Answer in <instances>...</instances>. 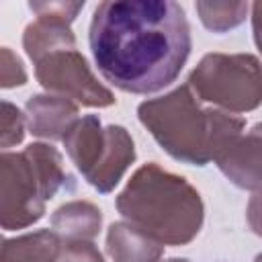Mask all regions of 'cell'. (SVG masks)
I'll list each match as a JSON object with an SVG mask.
<instances>
[{"mask_svg":"<svg viewBox=\"0 0 262 262\" xmlns=\"http://www.w3.org/2000/svg\"><path fill=\"white\" fill-rule=\"evenodd\" d=\"M88 41L102 78L131 94L170 86L190 55L188 20L172 0L100 2Z\"/></svg>","mask_w":262,"mask_h":262,"instance_id":"1","label":"cell"},{"mask_svg":"<svg viewBox=\"0 0 262 262\" xmlns=\"http://www.w3.org/2000/svg\"><path fill=\"white\" fill-rule=\"evenodd\" d=\"M141 125L174 158L192 166H207L242 135L246 121L219 108H203L188 84L143 100L137 106Z\"/></svg>","mask_w":262,"mask_h":262,"instance_id":"2","label":"cell"},{"mask_svg":"<svg viewBox=\"0 0 262 262\" xmlns=\"http://www.w3.org/2000/svg\"><path fill=\"white\" fill-rule=\"evenodd\" d=\"M117 211L156 242L184 246L196 237L205 219L199 190L156 162L135 170L117 196Z\"/></svg>","mask_w":262,"mask_h":262,"instance_id":"3","label":"cell"},{"mask_svg":"<svg viewBox=\"0 0 262 262\" xmlns=\"http://www.w3.org/2000/svg\"><path fill=\"white\" fill-rule=\"evenodd\" d=\"M70 180L61 154L49 143H31L23 151L0 156L2 229L14 231L37 223L45 203Z\"/></svg>","mask_w":262,"mask_h":262,"instance_id":"4","label":"cell"},{"mask_svg":"<svg viewBox=\"0 0 262 262\" xmlns=\"http://www.w3.org/2000/svg\"><path fill=\"white\" fill-rule=\"evenodd\" d=\"M66 151L82 176L98 192H111L135 160L131 135L121 125L102 127L100 119L86 115L63 137Z\"/></svg>","mask_w":262,"mask_h":262,"instance_id":"5","label":"cell"},{"mask_svg":"<svg viewBox=\"0 0 262 262\" xmlns=\"http://www.w3.org/2000/svg\"><path fill=\"white\" fill-rule=\"evenodd\" d=\"M186 84L199 100L233 115L248 113L262 102V63L252 53H207Z\"/></svg>","mask_w":262,"mask_h":262,"instance_id":"6","label":"cell"},{"mask_svg":"<svg viewBox=\"0 0 262 262\" xmlns=\"http://www.w3.org/2000/svg\"><path fill=\"white\" fill-rule=\"evenodd\" d=\"M39 84L63 98L76 100L82 106H111L115 96L92 74L86 57L76 49L55 51L35 63Z\"/></svg>","mask_w":262,"mask_h":262,"instance_id":"7","label":"cell"},{"mask_svg":"<svg viewBox=\"0 0 262 262\" xmlns=\"http://www.w3.org/2000/svg\"><path fill=\"white\" fill-rule=\"evenodd\" d=\"M219 170L239 188L262 186V123H256L246 135L235 137L219 156Z\"/></svg>","mask_w":262,"mask_h":262,"instance_id":"8","label":"cell"},{"mask_svg":"<svg viewBox=\"0 0 262 262\" xmlns=\"http://www.w3.org/2000/svg\"><path fill=\"white\" fill-rule=\"evenodd\" d=\"M27 125L35 137L63 139L78 121V104L57 94H35L27 100Z\"/></svg>","mask_w":262,"mask_h":262,"instance_id":"9","label":"cell"},{"mask_svg":"<svg viewBox=\"0 0 262 262\" xmlns=\"http://www.w3.org/2000/svg\"><path fill=\"white\" fill-rule=\"evenodd\" d=\"M106 252L113 262H160L164 244L156 242L135 225L119 221L108 227Z\"/></svg>","mask_w":262,"mask_h":262,"instance_id":"10","label":"cell"},{"mask_svg":"<svg viewBox=\"0 0 262 262\" xmlns=\"http://www.w3.org/2000/svg\"><path fill=\"white\" fill-rule=\"evenodd\" d=\"M23 47L27 55L35 63H39L43 57L55 51L76 49V37L70 29V23L53 16H39L35 23L27 25L23 35Z\"/></svg>","mask_w":262,"mask_h":262,"instance_id":"11","label":"cell"},{"mask_svg":"<svg viewBox=\"0 0 262 262\" xmlns=\"http://www.w3.org/2000/svg\"><path fill=\"white\" fill-rule=\"evenodd\" d=\"M102 223V213L88 201H72L51 215V227L63 242L92 239Z\"/></svg>","mask_w":262,"mask_h":262,"instance_id":"12","label":"cell"},{"mask_svg":"<svg viewBox=\"0 0 262 262\" xmlns=\"http://www.w3.org/2000/svg\"><path fill=\"white\" fill-rule=\"evenodd\" d=\"M61 237L51 229H39L12 239H4L0 262H57Z\"/></svg>","mask_w":262,"mask_h":262,"instance_id":"13","label":"cell"},{"mask_svg":"<svg viewBox=\"0 0 262 262\" xmlns=\"http://www.w3.org/2000/svg\"><path fill=\"white\" fill-rule=\"evenodd\" d=\"M201 23L213 33H225L246 20L250 10L248 2H196Z\"/></svg>","mask_w":262,"mask_h":262,"instance_id":"14","label":"cell"},{"mask_svg":"<svg viewBox=\"0 0 262 262\" xmlns=\"http://www.w3.org/2000/svg\"><path fill=\"white\" fill-rule=\"evenodd\" d=\"M2 147H12L16 143L23 141L25 137V117L20 115V111L10 104V102H2Z\"/></svg>","mask_w":262,"mask_h":262,"instance_id":"15","label":"cell"},{"mask_svg":"<svg viewBox=\"0 0 262 262\" xmlns=\"http://www.w3.org/2000/svg\"><path fill=\"white\" fill-rule=\"evenodd\" d=\"M25 82H27V74H25L23 61L8 47H2V51H0V84H2V88L20 86Z\"/></svg>","mask_w":262,"mask_h":262,"instance_id":"16","label":"cell"},{"mask_svg":"<svg viewBox=\"0 0 262 262\" xmlns=\"http://www.w3.org/2000/svg\"><path fill=\"white\" fill-rule=\"evenodd\" d=\"M29 8L37 16H53V18L72 23L78 16V12L84 8V0L82 2H29Z\"/></svg>","mask_w":262,"mask_h":262,"instance_id":"17","label":"cell"},{"mask_svg":"<svg viewBox=\"0 0 262 262\" xmlns=\"http://www.w3.org/2000/svg\"><path fill=\"white\" fill-rule=\"evenodd\" d=\"M59 262H104V258L92 242L76 239V242H66V246L61 248Z\"/></svg>","mask_w":262,"mask_h":262,"instance_id":"18","label":"cell"},{"mask_svg":"<svg viewBox=\"0 0 262 262\" xmlns=\"http://www.w3.org/2000/svg\"><path fill=\"white\" fill-rule=\"evenodd\" d=\"M246 219L250 229L262 237V186L256 188V192L250 196L248 209H246Z\"/></svg>","mask_w":262,"mask_h":262,"instance_id":"19","label":"cell"},{"mask_svg":"<svg viewBox=\"0 0 262 262\" xmlns=\"http://www.w3.org/2000/svg\"><path fill=\"white\" fill-rule=\"evenodd\" d=\"M252 29H254V41L262 53V2L252 4Z\"/></svg>","mask_w":262,"mask_h":262,"instance_id":"20","label":"cell"},{"mask_svg":"<svg viewBox=\"0 0 262 262\" xmlns=\"http://www.w3.org/2000/svg\"><path fill=\"white\" fill-rule=\"evenodd\" d=\"M164 262H190L186 258H170V260H164Z\"/></svg>","mask_w":262,"mask_h":262,"instance_id":"21","label":"cell"},{"mask_svg":"<svg viewBox=\"0 0 262 262\" xmlns=\"http://www.w3.org/2000/svg\"><path fill=\"white\" fill-rule=\"evenodd\" d=\"M254 262H262V254H258V256L254 258Z\"/></svg>","mask_w":262,"mask_h":262,"instance_id":"22","label":"cell"}]
</instances>
